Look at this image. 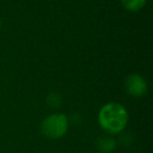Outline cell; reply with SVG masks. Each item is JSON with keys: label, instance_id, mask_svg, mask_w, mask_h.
<instances>
[{"label": "cell", "instance_id": "3957f363", "mask_svg": "<svg viewBox=\"0 0 153 153\" xmlns=\"http://www.w3.org/2000/svg\"><path fill=\"white\" fill-rule=\"evenodd\" d=\"M127 92L132 97H142L147 91V83L143 76L131 74L127 79Z\"/></svg>", "mask_w": 153, "mask_h": 153}, {"label": "cell", "instance_id": "7a4b0ae2", "mask_svg": "<svg viewBox=\"0 0 153 153\" xmlns=\"http://www.w3.org/2000/svg\"><path fill=\"white\" fill-rule=\"evenodd\" d=\"M68 129V119L63 113H53L43 120L41 131L46 137L57 140L64 135Z\"/></svg>", "mask_w": 153, "mask_h": 153}, {"label": "cell", "instance_id": "8992f818", "mask_svg": "<svg viewBox=\"0 0 153 153\" xmlns=\"http://www.w3.org/2000/svg\"><path fill=\"white\" fill-rule=\"evenodd\" d=\"M0 27H1V21H0Z\"/></svg>", "mask_w": 153, "mask_h": 153}, {"label": "cell", "instance_id": "6da1fadb", "mask_svg": "<svg viewBox=\"0 0 153 153\" xmlns=\"http://www.w3.org/2000/svg\"><path fill=\"white\" fill-rule=\"evenodd\" d=\"M128 112L123 105L119 103H108L99 112L100 126L109 133H120L128 124Z\"/></svg>", "mask_w": 153, "mask_h": 153}, {"label": "cell", "instance_id": "277c9868", "mask_svg": "<svg viewBox=\"0 0 153 153\" xmlns=\"http://www.w3.org/2000/svg\"><path fill=\"white\" fill-rule=\"evenodd\" d=\"M117 147V143L110 136H103L97 142V148L101 153H110Z\"/></svg>", "mask_w": 153, "mask_h": 153}, {"label": "cell", "instance_id": "5b68a950", "mask_svg": "<svg viewBox=\"0 0 153 153\" xmlns=\"http://www.w3.org/2000/svg\"><path fill=\"white\" fill-rule=\"evenodd\" d=\"M147 0H122V3L126 10L131 12L140 11L146 4Z\"/></svg>", "mask_w": 153, "mask_h": 153}]
</instances>
